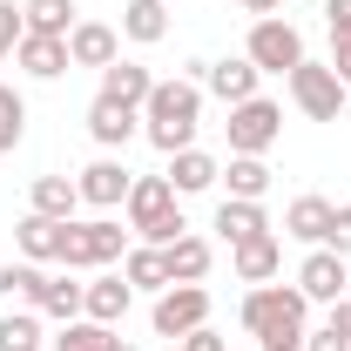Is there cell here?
<instances>
[{
  "mask_svg": "<svg viewBox=\"0 0 351 351\" xmlns=\"http://www.w3.org/2000/svg\"><path fill=\"white\" fill-rule=\"evenodd\" d=\"M196 122H203V82L176 75V82H156L149 101H142V135L176 156V149H196Z\"/></svg>",
  "mask_w": 351,
  "mask_h": 351,
  "instance_id": "cell-1",
  "label": "cell"
},
{
  "mask_svg": "<svg viewBox=\"0 0 351 351\" xmlns=\"http://www.w3.org/2000/svg\"><path fill=\"white\" fill-rule=\"evenodd\" d=\"M122 217H129V237H135V243H156V250H169L176 237L189 230L182 196L169 189V176H135V182H129V203H122Z\"/></svg>",
  "mask_w": 351,
  "mask_h": 351,
  "instance_id": "cell-2",
  "label": "cell"
},
{
  "mask_svg": "<svg viewBox=\"0 0 351 351\" xmlns=\"http://www.w3.org/2000/svg\"><path fill=\"white\" fill-rule=\"evenodd\" d=\"M237 317H243V331L257 345H270V338H304L311 331V298L298 284H250L243 304H237Z\"/></svg>",
  "mask_w": 351,
  "mask_h": 351,
  "instance_id": "cell-3",
  "label": "cell"
},
{
  "mask_svg": "<svg viewBox=\"0 0 351 351\" xmlns=\"http://www.w3.org/2000/svg\"><path fill=\"white\" fill-rule=\"evenodd\" d=\"M129 257V230L115 217H68L61 223V263L68 270H108Z\"/></svg>",
  "mask_w": 351,
  "mask_h": 351,
  "instance_id": "cell-4",
  "label": "cell"
},
{
  "mask_svg": "<svg viewBox=\"0 0 351 351\" xmlns=\"http://www.w3.org/2000/svg\"><path fill=\"white\" fill-rule=\"evenodd\" d=\"M284 82H291V101L304 108L311 122H338V115H345V95H351V88L338 82V68H331V61H311V54H304Z\"/></svg>",
  "mask_w": 351,
  "mask_h": 351,
  "instance_id": "cell-5",
  "label": "cell"
},
{
  "mask_svg": "<svg viewBox=\"0 0 351 351\" xmlns=\"http://www.w3.org/2000/svg\"><path fill=\"white\" fill-rule=\"evenodd\" d=\"M277 135H284V108L270 95H250L230 108V156H270Z\"/></svg>",
  "mask_w": 351,
  "mask_h": 351,
  "instance_id": "cell-6",
  "label": "cell"
},
{
  "mask_svg": "<svg viewBox=\"0 0 351 351\" xmlns=\"http://www.w3.org/2000/svg\"><path fill=\"white\" fill-rule=\"evenodd\" d=\"M243 54L257 61V75H291L298 61H304V34L284 21V14H270V21H250V41Z\"/></svg>",
  "mask_w": 351,
  "mask_h": 351,
  "instance_id": "cell-7",
  "label": "cell"
},
{
  "mask_svg": "<svg viewBox=\"0 0 351 351\" xmlns=\"http://www.w3.org/2000/svg\"><path fill=\"white\" fill-rule=\"evenodd\" d=\"M149 324H156V338H189L196 324H210V291L203 284H169L149 304Z\"/></svg>",
  "mask_w": 351,
  "mask_h": 351,
  "instance_id": "cell-8",
  "label": "cell"
},
{
  "mask_svg": "<svg viewBox=\"0 0 351 351\" xmlns=\"http://www.w3.org/2000/svg\"><path fill=\"white\" fill-rule=\"evenodd\" d=\"M129 182H135V176L122 169V156H95V162L75 176V189H82V210H95V217L122 210V203H129Z\"/></svg>",
  "mask_w": 351,
  "mask_h": 351,
  "instance_id": "cell-9",
  "label": "cell"
},
{
  "mask_svg": "<svg viewBox=\"0 0 351 351\" xmlns=\"http://www.w3.org/2000/svg\"><path fill=\"white\" fill-rule=\"evenodd\" d=\"M345 263H351V257H338V250H324V243H317V250L298 263V291H304L311 304H338V298H351V291H345V284H351Z\"/></svg>",
  "mask_w": 351,
  "mask_h": 351,
  "instance_id": "cell-10",
  "label": "cell"
},
{
  "mask_svg": "<svg viewBox=\"0 0 351 351\" xmlns=\"http://www.w3.org/2000/svg\"><path fill=\"white\" fill-rule=\"evenodd\" d=\"M129 304H135V284L122 277V270H95L88 277V291H82V317H95V324H122L129 317Z\"/></svg>",
  "mask_w": 351,
  "mask_h": 351,
  "instance_id": "cell-11",
  "label": "cell"
},
{
  "mask_svg": "<svg viewBox=\"0 0 351 351\" xmlns=\"http://www.w3.org/2000/svg\"><path fill=\"white\" fill-rule=\"evenodd\" d=\"M257 61H250V54H223V61H203V95H217V101H230V108H237V101H250V95H257Z\"/></svg>",
  "mask_w": 351,
  "mask_h": 351,
  "instance_id": "cell-12",
  "label": "cell"
},
{
  "mask_svg": "<svg viewBox=\"0 0 351 351\" xmlns=\"http://www.w3.org/2000/svg\"><path fill=\"white\" fill-rule=\"evenodd\" d=\"M230 270H237V284H277V270H284V237L263 230L250 243H230Z\"/></svg>",
  "mask_w": 351,
  "mask_h": 351,
  "instance_id": "cell-13",
  "label": "cell"
},
{
  "mask_svg": "<svg viewBox=\"0 0 351 351\" xmlns=\"http://www.w3.org/2000/svg\"><path fill=\"white\" fill-rule=\"evenodd\" d=\"M88 135L101 142V156H115V149H129L135 135H142V108H122V101H88Z\"/></svg>",
  "mask_w": 351,
  "mask_h": 351,
  "instance_id": "cell-14",
  "label": "cell"
},
{
  "mask_svg": "<svg viewBox=\"0 0 351 351\" xmlns=\"http://www.w3.org/2000/svg\"><path fill=\"white\" fill-rule=\"evenodd\" d=\"M14 68H21V75H34V82H61L75 61H68V41H54V34H21Z\"/></svg>",
  "mask_w": 351,
  "mask_h": 351,
  "instance_id": "cell-15",
  "label": "cell"
},
{
  "mask_svg": "<svg viewBox=\"0 0 351 351\" xmlns=\"http://www.w3.org/2000/svg\"><path fill=\"white\" fill-rule=\"evenodd\" d=\"M115 54H122V34H115L108 21H75V34H68V61H75V68H95V75H101Z\"/></svg>",
  "mask_w": 351,
  "mask_h": 351,
  "instance_id": "cell-16",
  "label": "cell"
},
{
  "mask_svg": "<svg viewBox=\"0 0 351 351\" xmlns=\"http://www.w3.org/2000/svg\"><path fill=\"white\" fill-rule=\"evenodd\" d=\"M162 176H169V189H176V196H203V189H217L223 162L210 156V149H176Z\"/></svg>",
  "mask_w": 351,
  "mask_h": 351,
  "instance_id": "cell-17",
  "label": "cell"
},
{
  "mask_svg": "<svg viewBox=\"0 0 351 351\" xmlns=\"http://www.w3.org/2000/svg\"><path fill=\"white\" fill-rule=\"evenodd\" d=\"M149 88H156V75H149L142 61H122V54H115V61L101 68V101H122V108H142V101H149Z\"/></svg>",
  "mask_w": 351,
  "mask_h": 351,
  "instance_id": "cell-18",
  "label": "cell"
},
{
  "mask_svg": "<svg viewBox=\"0 0 351 351\" xmlns=\"http://www.w3.org/2000/svg\"><path fill=\"white\" fill-rule=\"evenodd\" d=\"M210 230H217L223 243H250V237H263V230H270V217H263V203L223 196V203H217V217H210Z\"/></svg>",
  "mask_w": 351,
  "mask_h": 351,
  "instance_id": "cell-19",
  "label": "cell"
},
{
  "mask_svg": "<svg viewBox=\"0 0 351 351\" xmlns=\"http://www.w3.org/2000/svg\"><path fill=\"white\" fill-rule=\"evenodd\" d=\"M27 210H34V217L68 223L75 210H82V189H75V176H34V189H27Z\"/></svg>",
  "mask_w": 351,
  "mask_h": 351,
  "instance_id": "cell-20",
  "label": "cell"
},
{
  "mask_svg": "<svg viewBox=\"0 0 351 351\" xmlns=\"http://www.w3.org/2000/svg\"><path fill=\"white\" fill-rule=\"evenodd\" d=\"M122 41H135V47L169 41V0H129L122 7Z\"/></svg>",
  "mask_w": 351,
  "mask_h": 351,
  "instance_id": "cell-21",
  "label": "cell"
},
{
  "mask_svg": "<svg viewBox=\"0 0 351 351\" xmlns=\"http://www.w3.org/2000/svg\"><path fill=\"white\" fill-rule=\"evenodd\" d=\"M331 210H338V203H324V196H298V203L284 210V237L317 250V243H324V230H331Z\"/></svg>",
  "mask_w": 351,
  "mask_h": 351,
  "instance_id": "cell-22",
  "label": "cell"
},
{
  "mask_svg": "<svg viewBox=\"0 0 351 351\" xmlns=\"http://www.w3.org/2000/svg\"><path fill=\"white\" fill-rule=\"evenodd\" d=\"M122 277H129L135 291H169L176 277H169V250H156V243H129V257H122Z\"/></svg>",
  "mask_w": 351,
  "mask_h": 351,
  "instance_id": "cell-23",
  "label": "cell"
},
{
  "mask_svg": "<svg viewBox=\"0 0 351 351\" xmlns=\"http://www.w3.org/2000/svg\"><path fill=\"white\" fill-rule=\"evenodd\" d=\"M14 243H21V263H61V223L27 210L21 230H14Z\"/></svg>",
  "mask_w": 351,
  "mask_h": 351,
  "instance_id": "cell-24",
  "label": "cell"
},
{
  "mask_svg": "<svg viewBox=\"0 0 351 351\" xmlns=\"http://www.w3.org/2000/svg\"><path fill=\"white\" fill-rule=\"evenodd\" d=\"M210 263H217V250H210V237H196V230H182V237L169 243V277L176 284H203Z\"/></svg>",
  "mask_w": 351,
  "mask_h": 351,
  "instance_id": "cell-25",
  "label": "cell"
},
{
  "mask_svg": "<svg viewBox=\"0 0 351 351\" xmlns=\"http://www.w3.org/2000/svg\"><path fill=\"white\" fill-rule=\"evenodd\" d=\"M21 21H27V34H54V41H68L75 21H82V7H75V0H21Z\"/></svg>",
  "mask_w": 351,
  "mask_h": 351,
  "instance_id": "cell-26",
  "label": "cell"
},
{
  "mask_svg": "<svg viewBox=\"0 0 351 351\" xmlns=\"http://www.w3.org/2000/svg\"><path fill=\"white\" fill-rule=\"evenodd\" d=\"M217 182H230V196H243V203H263L270 196V162L263 156H230Z\"/></svg>",
  "mask_w": 351,
  "mask_h": 351,
  "instance_id": "cell-27",
  "label": "cell"
},
{
  "mask_svg": "<svg viewBox=\"0 0 351 351\" xmlns=\"http://www.w3.org/2000/svg\"><path fill=\"white\" fill-rule=\"evenodd\" d=\"M82 291H88V284H75V270H68V277H41L34 311H41V317H54V324H68V317H82Z\"/></svg>",
  "mask_w": 351,
  "mask_h": 351,
  "instance_id": "cell-28",
  "label": "cell"
},
{
  "mask_svg": "<svg viewBox=\"0 0 351 351\" xmlns=\"http://www.w3.org/2000/svg\"><path fill=\"white\" fill-rule=\"evenodd\" d=\"M27 142V95L14 82H0V156H14Z\"/></svg>",
  "mask_w": 351,
  "mask_h": 351,
  "instance_id": "cell-29",
  "label": "cell"
},
{
  "mask_svg": "<svg viewBox=\"0 0 351 351\" xmlns=\"http://www.w3.org/2000/svg\"><path fill=\"white\" fill-rule=\"evenodd\" d=\"M47 345V331H41V311H7L0 317V351H41Z\"/></svg>",
  "mask_w": 351,
  "mask_h": 351,
  "instance_id": "cell-30",
  "label": "cell"
},
{
  "mask_svg": "<svg viewBox=\"0 0 351 351\" xmlns=\"http://www.w3.org/2000/svg\"><path fill=\"white\" fill-rule=\"evenodd\" d=\"M41 277H47L41 263H0V298L34 311V298H41Z\"/></svg>",
  "mask_w": 351,
  "mask_h": 351,
  "instance_id": "cell-31",
  "label": "cell"
},
{
  "mask_svg": "<svg viewBox=\"0 0 351 351\" xmlns=\"http://www.w3.org/2000/svg\"><path fill=\"white\" fill-rule=\"evenodd\" d=\"M108 338H115L108 324H95V317H68L61 338H47V345H54V351H108Z\"/></svg>",
  "mask_w": 351,
  "mask_h": 351,
  "instance_id": "cell-32",
  "label": "cell"
},
{
  "mask_svg": "<svg viewBox=\"0 0 351 351\" xmlns=\"http://www.w3.org/2000/svg\"><path fill=\"white\" fill-rule=\"evenodd\" d=\"M21 34H27L21 7H14V0H0V61H14V47H21Z\"/></svg>",
  "mask_w": 351,
  "mask_h": 351,
  "instance_id": "cell-33",
  "label": "cell"
},
{
  "mask_svg": "<svg viewBox=\"0 0 351 351\" xmlns=\"http://www.w3.org/2000/svg\"><path fill=\"white\" fill-rule=\"evenodd\" d=\"M324 250L351 257V203H338V210H331V230H324Z\"/></svg>",
  "mask_w": 351,
  "mask_h": 351,
  "instance_id": "cell-34",
  "label": "cell"
},
{
  "mask_svg": "<svg viewBox=\"0 0 351 351\" xmlns=\"http://www.w3.org/2000/svg\"><path fill=\"white\" fill-rule=\"evenodd\" d=\"M176 351H230V338H223L217 324H196L189 338H176Z\"/></svg>",
  "mask_w": 351,
  "mask_h": 351,
  "instance_id": "cell-35",
  "label": "cell"
},
{
  "mask_svg": "<svg viewBox=\"0 0 351 351\" xmlns=\"http://www.w3.org/2000/svg\"><path fill=\"white\" fill-rule=\"evenodd\" d=\"M324 27L331 41H351V0H324Z\"/></svg>",
  "mask_w": 351,
  "mask_h": 351,
  "instance_id": "cell-36",
  "label": "cell"
},
{
  "mask_svg": "<svg viewBox=\"0 0 351 351\" xmlns=\"http://www.w3.org/2000/svg\"><path fill=\"white\" fill-rule=\"evenodd\" d=\"M324 311H331V317H324V331L351 345V298H338V304H324Z\"/></svg>",
  "mask_w": 351,
  "mask_h": 351,
  "instance_id": "cell-37",
  "label": "cell"
},
{
  "mask_svg": "<svg viewBox=\"0 0 351 351\" xmlns=\"http://www.w3.org/2000/svg\"><path fill=\"white\" fill-rule=\"evenodd\" d=\"M304 351H351L345 338H331V331H304Z\"/></svg>",
  "mask_w": 351,
  "mask_h": 351,
  "instance_id": "cell-38",
  "label": "cell"
},
{
  "mask_svg": "<svg viewBox=\"0 0 351 351\" xmlns=\"http://www.w3.org/2000/svg\"><path fill=\"white\" fill-rule=\"evenodd\" d=\"M331 68H338V82L351 88V41H331Z\"/></svg>",
  "mask_w": 351,
  "mask_h": 351,
  "instance_id": "cell-39",
  "label": "cell"
},
{
  "mask_svg": "<svg viewBox=\"0 0 351 351\" xmlns=\"http://www.w3.org/2000/svg\"><path fill=\"white\" fill-rule=\"evenodd\" d=\"M237 7H243V14H250V21H270V14H277V7H284V0H237Z\"/></svg>",
  "mask_w": 351,
  "mask_h": 351,
  "instance_id": "cell-40",
  "label": "cell"
},
{
  "mask_svg": "<svg viewBox=\"0 0 351 351\" xmlns=\"http://www.w3.org/2000/svg\"><path fill=\"white\" fill-rule=\"evenodd\" d=\"M263 351H304V338H270Z\"/></svg>",
  "mask_w": 351,
  "mask_h": 351,
  "instance_id": "cell-41",
  "label": "cell"
},
{
  "mask_svg": "<svg viewBox=\"0 0 351 351\" xmlns=\"http://www.w3.org/2000/svg\"><path fill=\"white\" fill-rule=\"evenodd\" d=\"M108 351H135V345H129V338H108Z\"/></svg>",
  "mask_w": 351,
  "mask_h": 351,
  "instance_id": "cell-42",
  "label": "cell"
}]
</instances>
